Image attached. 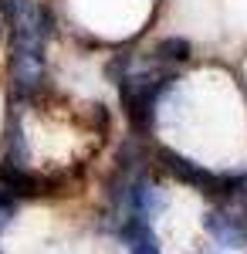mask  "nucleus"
Segmentation results:
<instances>
[{"mask_svg":"<svg viewBox=\"0 0 247 254\" xmlns=\"http://www.w3.org/2000/svg\"><path fill=\"white\" fill-rule=\"evenodd\" d=\"M14 214H17V196L7 193V190H0V231L14 220Z\"/></svg>","mask_w":247,"mask_h":254,"instance_id":"nucleus-3","label":"nucleus"},{"mask_svg":"<svg viewBox=\"0 0 247 254\" xmlns=\"http://www.w3.org/2000/svg\"><path fill=\"white\" fill-rule=\"evenodd\" d=\"M122 241L129 254H159V244H156V234L149 231L146 217H132L125 227H122Z\"/></svg>","mask_w":247,"mask_h":254,"instance_id":"nucleus-1","label":"nucleus"},{"mask_svg":"<svg viewBox=\"0 0 247 254\" xmlns=\"http://www.w3.org/2000/svg\"><path fill=\"white\" fill-rule=\"evenodd\" d=\"M159 58L186 61V58H190V41H183V38H166V41H159Z\"/></svg>","mask_w":247,"mask_h":254,"instance_id":"nucleus-2","label":"nucleus"}]
</instances>
